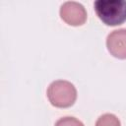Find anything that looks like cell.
Instances as JSON below:
<instances>
[{"mask_svg":"<svg viewBox=\"0 0 126 126\" xmlns=\"http://www.w3.org/2000/svg\"><path fill=\"white\" fill-rule=\"evenodd\" d=\"M106 46L112 56L119 59H126V29L111 32L107 35Z\"/></svg>","mask_w":126,"mask_h":126,"instance_id":"cell-4","label":"cell"},{"mask_svg":"<svg viewBox=\"0 0 126 126\" xmlns=\"http://www.w3.org/2000/svg\"><path fill=\"white\" fill-rule=\"evenodd\" d=\"M47 97L53 106L67 108L72 106L76 101L77 90L71 82L57 80L49 85L47 89Z\"/></svg>","mask_w":126,"mask_h":126,"instance_id":"cell-2","label":"cell"},{"mask_svg":"<svg viewBox=\"0 0 126 126\" xmlns=\"http://www.w3.org/2000/svg\"><path fill=\"white\" fill-rule=\"evenodd\" d=\"M55 126H84V124L75 117L65 116L58 119L55 123Z\"/></svg>","mask_w":126,"mask_h":126,"instance_id":"cell-6","label":"cell"},{"mask_svg":"<svg viewBox=\"0 0 126 126\" xmlns=\"http://www.w3.org/2000/svg\"><path fill=\"white\" fill-rule=\"evenodd\" d=\"M95 126H121V123L114 114L105 113L98 117L95 122Z\"/></svg>","mask_w":126,"mask_h":126,"instance_id":"cell-5","label":"cell"},{"mask_svg":"<svg viewBox=\"0 0 126 126\" xmlns=\"http://www.w3.org/2000/svg\"><path fill=\"white\" fill-rule=\"evenodd\" d=\"M94 7L97 17L107 26H118L126 21L125 0H96Z\"/></svg>","mask_w":126,"mask_h":126,"instance_id":"cell-1","label":"cell"},{"mask_svg":"<svg viewBox=\"0 0 126 126\" xmlns=\"http://www.w3.org/2000/svg\"><path fill=\"white\" fill-rule=\"evenodd\" d=\"M60 17L70 26H82L87 21V11L82 4L75 1H67L60 7Z\"/></svg>","mask_w":126,"mask_h":126,"instance_id":"cell-3","label":"cell"}]
</instances>
